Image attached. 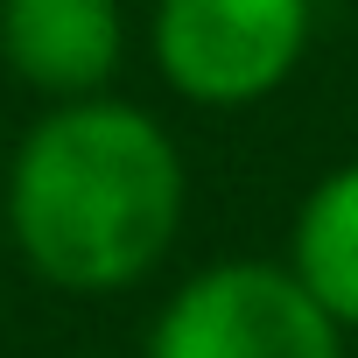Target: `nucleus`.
I'll return each instance as SVG.
<instances>
[{"label":"nucleus","instance_id":"nucleus-1","mask_svg":"<svg viewBox=\"0 0 358 358\" xmlns=\"http://www.w3.org/2000/svg\"><path fill=\"white\" fill-rule=\"evenodd\" d=\"M190 204L176 134L127 99L50 106L8 162V239L36 281L64 295H120L148 281Z\"/></svg>","mask_w":358,"mask_h":358},{"label":"nucleus","instance_id":"nucleus-2","mask_svg":"<svg viewBox=\"0 0 358 358\" xmlns=\"http://www.w3.org/2000/svg\"><path fill=\"white\" fill-rule=\"evenodd\" d=\"M148 358H344V323L288 260H211L155 309Z\"/></svg>","mask_w":358,"mask_h":358},{"label":"nucleus","instance_id":"nucleus-3","mask_svg":"<svg viewBox=\"0 0 358 358\" xmlns=\"http://www.w3.org/2000/svg\"><path fill=\"white\" fill-rule=\"evenodd\" d=\"M309 29V0H155L148 50L176 99L253 106L295 78Z\"/></svg>","mask_w":358,"mask_h":358},{"label":"nucleus","instance_id":"nucleus-4","mask_svg":"<svg viewBox=\"0 0 358 358\" xmlns=\"http://www.w3.org/2000/svg\"><path fill=\"white\" fill-rule=\"evenodd\" d=\"M127 57L120 0H0V64L43 99H99Z\"/></svg>","mask_w":358,"mask_h":358},{"label":"nucleus","instance_id":"nucleus-5","mask_svg":"<svg viewBox=\"0 0 358 358\" xmlns=\"http://www.w3.org/2000/svg\"><path fill=\"white\" fill-rule=\"evenodd\" d=\"M288 267L344 330H358V162L330 169L302 197L288 232Z\"/></svg>","mask_w":358,"mask_h":358}]
</instances>
